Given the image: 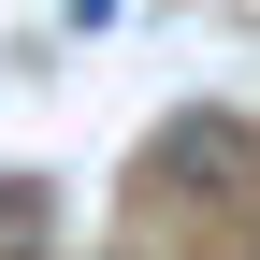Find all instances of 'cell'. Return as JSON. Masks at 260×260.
I'll list each match as a JSON object with an SVG mask.
<instances>
[{
    "label": "cell",
    "mask_w": 260,
    "mask_h": 260,
    "mask_svg": "<svg viewBox=\"0 0 260 260\" xmlns=\"http://www.w3.org/2000/svg\"><path fill=\"white\" fill-rule=\"evenodd\" d=\"M159 174H174V188H232V174H246L232 116H174V145H159Z\"/></svg>",
    "instance_id": "cell-1"
}]
</instances>
